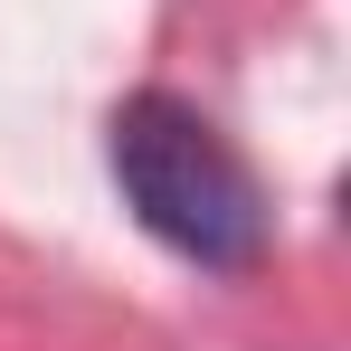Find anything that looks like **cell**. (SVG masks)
Listing matches in <instances>:
<instances>
[{
  "label": "cell",
  "instance_id": "1",
  "mask_svg": "<svg viewBox=\"0 0 351 351\" xmlns=\"http://www.w3.org/2000/svg\"><path fill=\"white\" fill-rule=\"evenodd\" d=\"M105 171H114L133 228L152 247H171L180 266H199V276H247L266 256V237H276L266 190L237 162V143L171 86H143V95L114 105Z\"/></svg>",
  "mask_w": 351,
  "mask_h": 351
}]
</instances>
